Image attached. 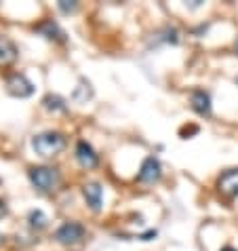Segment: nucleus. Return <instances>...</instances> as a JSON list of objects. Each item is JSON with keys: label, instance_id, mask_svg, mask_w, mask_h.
Returning <instances> with one entry per match:
<instances>
[{"label": "nucleus", "instance_id": "obj_18", "mask_svg": "<svg viewBox=\"0 0 238 251\" xmlns=\"http://www.w3.org/2000/svg\"><path fill=\"white\" fill-rule=\"evenodd\" d=\"M234 49H236V55H238V36H236V43H234Z\"/></svg>", "mask_w": 238, "mask_h": 251}, {"label": "nucleus", "instance_id": "obj_14", "mask_svg": "<svg viewBox=\"0 0 238 251\" xmlns=\"http://www.w3.org/2000/svg\"><path fill=\"white\" fill-rule=\"evenodd\" d=\"M27 224H30L32 230H45L48 226V218L40 209H32L30 215H27Z\"/></svg>", "mask_w": 238, "mask_h": 251}, {"label": "nucleus", "instance_id": "obj_10", "mask_svg": "<svg viewBox=\"0 0 238 251\" xmlns=\"http://www.w3.org/2000/svg\"><path fill=\"white\" fill-rule=\"evenodd\" d=\"M17 57H19V51H17L15 43L6 36H0V66L15 64Z\"/></svg>", "mask_w": 238, "mask_h": 251}, {"label": "nucleus", "instance_id": "obj_16", "mask_svg": "<svg viewBox=\"0 0 238 251\" xmlns=\"http://www.w3.org/2000/svg\"><path fill=\"white\" fill-rule=\"evenodd\" d=\"M4 215H6V203L0 199V218H4Z\"/></svg>", "mask_w": 238, "mask_h": 251}, {"label": "nucleus", "instance_id": "obj_11", "mask_svg": "<svg viewBox=\"0 0 238 251\" xmlns=\"http://www.w3.org/2000/svg\"><path fill=\"white\" fill-rule=\"evenodd\" d=\"M36 32L43 34L47 40H57V43H64V40H66V34L61 32V27L55 22H51V19H47V22L36 25Z\"/></svg>", "mask_w": 238, "mask_h": 251}, {"label": "nucleus", "instance_id": "obj_9", "mask_svg": "<svg viewBox=\"0 0 238 251\" xmlns=\"http://www.w3.org/2000/svg\"><path fill=\"white\" fill-rule=\"evenodd\" d=\"M190 106L198 116H209L211 114V95L205 89H194L190 93Z\"/></svg>", "mask_w": 238, "mask_h": 251}, {"label": "nucleus", "instance_id": "obj_8", "mask_svg": "<svg viewBox=\"0 0 238 251\" xmlns=\"http://www.w3.org/2000/svg\"><path fill=\"white\" fill-rule=\"evenodd\" d=\"M82 197H85L87 205L93 209V211H101L103 207V188L97 182H87L82 186Z\"/></svg>", "mask_w": 238, "mask_h": 251}, {"label": "nucleus", "instance_id": "obj_4", "mask_svg": "<svg viewBox=\"0 0 238 251\" xmlns=\"http://www.w3.org/2000/svg\"><path fill=\"white\" fill-rule=\"evenodd\" d=\"M6 91H9L13 97H19V100H25L34 93V82L27 78L25 74L15 72L6 78Z\"/></svg>", "mask_w": 238, "mask_h": 251}, {"label": "nucleus", "instance_id": "obj_20", "mask_svg": "<svg viewBox=\"0 0 238 251\" xmlns=\"http://www.w3.org/2000/svg\"><path fill=\"white\" fill-rule=\"evenodd\" d=\"M0 239H2V236H0Z\"/></svg>", "mask_w": 238, "mask_h": 251}, {"label": "nucleus", "instance_id": "obj_3", "mask_svg": "<svg viewBox=\"0 0 238 251\" xmlns=\"http://www.w3.org/2000/svg\"><path fill=\"white\" fill-rule=\"evenodd\" d=\"M85 226L78 224V222H66L55 230V241L61 243V245H76L85 239Z\"/></svg>", "mask_w": 238, "mask_h": 251}, {"label": "nucleus", "instance_id": "obj_15", "mask_svg": "<svg viewBox=\"0 0 238 251\" xmlns=\"http://www.w3.org/2000/svg\"><path fill=\"white\" fill-rule=\"evenodd\" d=\"M59 11L61 13H74L76 9H78V4H76V2H68V0H59Z\"/></svg>", "mask_w": 238, "mask_h": 251}, {"label": "nucleus", "instance_id": "obj_13", "mask_svg": "<svg viewBox=\"0 0 238 251\" xmlns=\"http://www.w3.org/2000/svg\"><path fill=\"white\" fill-rule=\"evenodd\" d=\"M91 97H93V89H91V82L85 80V78H80L78 87H76L74 93H72V100L78 101V103H87Z\"/></svg>", "mask_w": 238, "mask_h": 251}, {"label": "nucleus", "instance_id": "obj_6", "mask_svg": "<svg viewBox=\"0 0 238 251\" xmlns=\"http://www.w3.org/2000/svg\"><path fill=\"white\" fill-rule=\"evenodd\" d=\"M217 190H219V194H223V197H228V199L238 197V167L221 173L219 179H217Z\"/></svg>", "mask_w": 238, "mask_h": 251}, {"label": "nucleus", "instance_id": "obj_2", "mask_svg": "<svg viewBox=\"0 0 238 251\" xmlns=\"http://www.w3.org/2000/svg\"><path fill=\"white\" fill-rule=\"evenodd\" d=\"M27 177H30L32 186L36 188V190H40V192H51L61 182L59 169H55V167H48V165L32 167V169L27 171Z\"/></svg>", "mask_w": 238, "mask_h": 251}, {"label": "nucleus", "instance_id": "obj_7", "mask_svg": "<svg viewBox=\"0 0 238 251\" xmlns=\"http://www.w3.org/2000/svg\"><path fill=\"white\" fill-rule=\"evenodd\" d=\"M76 160H78V165L85 167V169H95V167L99 165V154H97L95 148L89 142L80 139V142L76 144Z\"/></svg>", "mask_w": 238, "mask_h": 251}, {"label": "nucleus", "instance_id": "obj_12", "mask_svg": "<svg viewBox=\"0 0 238 251\" xmlns=\"http://www.w3.org/2000/svg\"><path fill=\"white\" fill-rule=\"evenodd\" d=\"M43 108L47 110V112H66L68 110V103H66V100L61 95H57V93H48V95H45V100H43Z\"/></svg>", "mask_w": 238, "mask_h": 251}, {"label": "nucleus", "instance_id": "obj_19", "mask_svg": "<svg viewBox=\"0 0 238 251\" xmlns=\"http://www.w3.org/2000/svg\"><path fill=\"white\" fill-rule=\"evenodd\" d=\"M234 82H236V85H238V74H236V78H234Z\"/></svg>", "mask_w": 238, "mask_h": 251}, {"label": "nucleus", "instance_id": "obj_1", "mask_svg": "<svg viewBox=\"0 0 238 251\" xmlns=\"http://www.w3.org/2000/svg\"><path fill=\"white\" fill-rule=\"evenodd\" d=\"M32 148L43 158L57 156L66 148V135L59 133V131H45V133H38L32 137Z\"/></svg>", "mask_w": 238, "mask_h": 251}, {"label": "nucleus", "instance_id": "obj_5", "mask_svg": "<svg viewBox=\"0 0 238 251\" xmlns=\"http://www.w3.org/2000/svg\"><path fill=\"white\" fill-rule=\"evenodd\" d=\"M163 177V167H160V160L156 156H148L139 167V173H137V182L139 184H154Z\"/></svg>", "mask_w": 238, "mask_h": 251}, {"label": "nucleus", "instance_id": "obj_17", "mask_svg": "<svg viewBox=\"0 0 238 251\" xmlns=\"http://www.w3.org/2000/svg\"><path fill=\"white\" fill-rule=\"evenodd\" d=\"M219 251H238V249H234V247H230V245H226V247H221Z\"/></svg>", "mask_w": 238, "mask_h": 251}]
</instances>
